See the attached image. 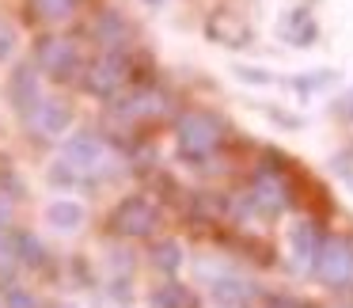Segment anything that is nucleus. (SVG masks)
<instances>
[{
    "mask_svg": "<svg viewBox=\"0 0 353 308\" xmlns=\"http://www.w3.org/2000/svg\"><path fill=\"white\" fill-rule=\"evenodd\" d=\"M61 160H69L72 168L80 171V175H92V171H103L110 164V148L103 145L99 133H72L69 141H65V156Z\"/></svg>",
    "mask_w": 353,
    "mask_h": 308,
    "instance_id": "1",
    "label": "nucleus"
},
{
    "mask_svg": "<svg viewBox=\"0 0 353 308\" xmlns=\"http://www.w3.org/2000/svg\"><path fill=\"white\" fill-rule=\"evenodd\" d=\"M315 270H319V278L327 285H334V289L350 285L353 282V244L350 240H327Z\"/></svg>",
    "mask_w": 353,
    "mask_h": 308,
    "instance_id": "2",
    "label": "nucleus"
},
{
    "mask_svg": "<svg viewBox=\"0 0 353 308\" xmlns=\"http://www.w3.org/2000/svg\"><path fill=\"white\" fill-rule=\"evenodd\" d=\"M216 137H221V126L209 115H183V122H179V148H183L186 156L213 153Z\"/></svg>",
    "mask_w": 353,
    "mask_h": 308,
    "instance_id": "3",
    "label": "nucleus"
},
{
    "mask_svg": "<svg viewBox=\"0 0 353 308\" xmlns=\"http://www.w3.org/2000/svg\"><path fill=\"white\" fill-rule=\"evenodd\" d=\"M39 69H42V73H50L54 80H69L72 73L80 69V54H77V46H72V42H65V39H50V42H42V50H39Z\"/></svg>",
    "mask_w": 353,
    "mask_h": 308,
    "instance_id": "4",
    "label": "nucleus"
},
{
    "mask_svg": "<svg viewBox=\"0 0 353 308\" xmlns=\"http://www.w3.org/2000/svg\"><path fill=\"white\" fill-rule=\"evenodd\" d=\"M122 77H125V65L118 61L114 54H107L103 61H95L92 69L84 73V80H80V84H84V92H92V95H103V99H107V95H114V92H118V84H122Z\"/></svg>",
    "mask_w": 353,
    "mask_h": 308,
    "instance_id": "5",
    "label": "nucleus"
},
{
    "mask_svg": "<svg viewBox=\"0 0 353 308\" xmlns=\"http://www.w3.org/2000/svg\"><path fill=\"white\" fill-rule=\"evenodd\" d=\"M114 224L122 232H130V236H148V232L156 229V209L152 202L145 198H125L122 206L114 209Z\"/></svg>",
    "mask_w": 353,
    "mask_h": 308,
    "instance_id": "6",
    "label": "nucleus"
},
{
    "mask_svg": "<svg viewBox=\"0 0 353 308\" xmlns=\"http://www.w3.org/2000/svg\"><path fill=\"white\" fill-rule=\"evenodd\" d=\"M8 99H12V107L23 110V115H31V110L42 107V99H39V73H34L31 65H19V69L8 77Z\"/></svg>",
    "mask_w": 353,
    "mask_h": 308,
    "instance_id": "7",
    "label": "nucleus"
},
{
    "mask_svg": "<svg viewBox=\"0 0 353 308\" xmlns=\"http://www.w3.org/2000/svg\"><path fill=\"white\" fill-rule=\"evenodd\" d=\"M277 35H281L289 46H312L315 35H319V27H315V19H312L307 8H289L281 19H277Z\"/></svg>",
    "mask_w": 353,
    "mask_h": 308,
    "instance_id": "8",
    "label": "nucleus"
},
{
    "mask_svg": "<svg viewBox=\"0 0 353 308\" xmlns=\"http://www.w3.org/2000/svg\"><path fill=\"white\" fill-rule=\"evenodd\" d=\"M289 247H292V259H296V267L312 270L315 262H319V255H323V240H319V232H315V224H307V221L292 224Z\"/></svg>",
    "mask_w": 353,
    "mask_h": 308,
    "instance_id": "9",
    "label": "nucleus"
},
{
    "mask_svg": "<svg viewBox=\"0 0 353 308\" xmlns=\"http://www.w3.org/2000/svg\"><path fill=\"white\" fill-rule=\"evenodd\" d=\"M34 126H39L42 137H61L72 126V107L61 99H42V107L34 110Z\"/></svg>",
    "mask_w": 353,
    "mask_h": 308,
    "instance_id": "10",
    "label": "nucleus"
},
{
    "mask_svg": "<svg viewBox=\"0 0 353 308\" xmlns=\"http://www.w3.org/2000/svg\"><path fill=\"white\" fill-rule=\"evenodd\" d=\"M209 293H213V300L221 308H243V305H251L254 285L243 282V278H216V282L209 285Z\"/></svg>",
    "mask_w": 353,
    "mask_h": 308,
    "instance_id": "11",
    "label": "nucleus"
},
{
    "mask_svg": "<svg viewBox=\"0 0 353 308\" xmlns=\"http://www.w3.org/2000/svg\"><path fill=\"white\" fill-rule=\"evenodd\" d=\"M84 206L80 202H72V198H57V202H50L46 206V224L54 232H77L80 224H84Z\"/></svg>",
    "mask_w": 353,
    "mask_h": 308,
    "instance_id": "12",
    "label": "nucleus"
},
{
    "mask_svg": "<svg viewBox=\"0 0 353 308\" xmlns=\"http://www.w3.org/2000/svg\"><path fill=\"white\" fill-rule=\"evenodd\" d=\"M251 198L259 202L266 213H281L285 202H289V198H285V183H281V179H274V175H262L259 183H254Z\"/></svg>",
    "mask_w": 353,
    "mask_h": 308,
    "instance_id": "13",
    "label": "nucleus"
},
{
    "mask_svg": "<svg viewBox=\"0 0 353 308\" xmlns=\"http://www.w3.org/2000/svg\"><path fill=\"white\" fill-rule=\"evenodd\" d=\"M163 110V99L156 92H133L125 99H118V115L122 118H145V115H156Z\"/></svg>",
    "mask_w": 353,
    "mask_h": 308,
    "instance_id": "14",
    "label": "nucleus"
},
{
    "mask_svg": "<svg viewBox=\"0 0 353 308\" xmlns=\"http://www.w3.org/2000/svg\"><path fill=\"white\" fill-rule=\"evenodd\" d=\"M95 39L103 42V46H122L125 35H130V27H125V19L118 16V12H103L99 19H95Z\"/></svg>",
    "mask_w": 353,
    "mask_h": 308,
    "instance_id": "15",
    "label": "nucleus"
},
{
    "mask_svg": "<svg viewBox=\"0 0 353 308\" xmlns=\"http://www.w3.org/2000/svg\"><path fill=\"white\" fill-rule=\"evenodd\" d=\"M209 35L213 39H221L224 46H243L251 35H247V27L239 23V19H232V16H213L209 19Z\"/></svg>",
    "mask_w": 353,
    "mask_h": 308,
    "instance_id": "16",
    "label": "nucleus"
},
{
    "mask_svg": "<svg viewBox=\"0 0 353 308\" xmlns=\"http://www.w3.org/2000/svg\"><path fill=\"white\" fill-rule=\"evenodd\" d=\"M330 84H338V73H334V69H312V73H304V77L292 80V88H296L300 95L323 92V88H330Z\"/></svg>",
    "mask_w": 353,
    "mask_h": 308,
    "instance_id": "17",
    "label": "nucleus"
},
{
    "mask_svg": "<svg viewBox=\"0 0 353 308\" xmlns=\"http://www.w3.org/2000/svg\"><path fill=\"white\" fill-rule=\"evenodd\" d=\"M152 262L160 270H168V274H175V270L183 267V247H179L175 240H160V244L152 247Z\"/></svg>",
    "mask_w": 353,
    "mask_h": 308,
    "instance_id": "18",
    "label": "nucleus"
},
{
    "mask_svg": "<svg viewBox=\"0 0 353 308\" xmlns=\"http://www.w3.org/2000/svg\"><path fill=\"white\" fill-rule=\"evenodd\" d=\"M34 12H39L42 19H50V23H57V19H69L72 12H77L80 0H31Z\"/></svg>",
    "mask_w": 353,
    "mask_h": 308,
    "instance_id": "19",
    "label": "nucleus"
},
{
    "mask_svg": "<svg viewBox=\"0 0 353 308\" xmlns=\"http://www.w3.org/2000/svg\"><path fill=\"white\" fill-rule=\"evenodd\" d=\"M186 289L183 285H163V289L152 293V308H186Z\"/></svg>",
    "mask_w": 353,
    "mask_h": 308,
    "instance_id": "20",
    "label": "nucleus"
},
{
    "mask_svg": "<svg viewBox=\"0 0 353 308\" xmlns=\"http://www.w3.org/2000/svg\"><path fill=\"white\" fill-rule=\"evenodd\" d=\"M236 80H243V84H254V88H266V84H274V77H270L266 69H259V65H236Z\"/></svg>",
    "mask_w": 353,
    "mask_h": 308,
    "instance_id": "21",
    "label": "nucleus"
},
{
    "mask_svg": "<svg viewBox=\"0 0 353 308\" xmlns=\"http://www.w3.org/2000/svg\"><path fill=\"white\" fill-rule=\"evenodd\" d=\"M4 308H34V297L27 289H19V285H12L8 297H4Z\"/></svg>",
    "mask_w": 353,
    "mask_h": 308,
    "instance_id": "22",
    "label": "nucleus"
},
{
    "mask_svg": "<svg viewBox=\"0 0 353 308\" xmlns=\"http://www.w3.org/2000/svg\"><path fill=\"white\" fill-rule=\"evenodd\" d=\"M334 110H338V115H342V118H353V88H350V92H345L342 99L334 103Z\"/></svg>",
    "mask_w": 353,
    "mask_h": 308,
    "instance_id": "23",
    "label": "nucleus"
},
{
    "mask_svg": "<svg viewBox=\"0 0 353 308\" xmlns=\"http://www.w3.org/2000/svg\"><path fill=\"white\" fill-rule=\"evenodd\" d=\"M12 54V31H0V57Z\"/></svg>",
    "mask_w": 353,
    "mask_h": 308,
    "instance_id": "24",
    "label": "nucleus"
},
{
    "mask_svg": "<svg viewBox=\"0 0 353 308\" xmlns=\"http://www.w3.org/2000/svg\"><path fill=\"white\" fill-rule=\"evenodd\" d=\"M8 217H12V206H8V198H0V229L8 224Z\"/></svg>",
    "mask_w": 353,
    "mask_h": 308,
    "instance_id": "25",
    "label": "nucleus"
},
{
    "mask_svg": "<svg viewBox=\"0 0 353 308\" xmlns=\"http://www.w3.org/2000/svg\"><path fill=\"white\" fill-rule=\"evenodd\" d=\"M145 4H156V8H160V4H163V0H145Z\"/></svg>",
    "mask_w": 353,
    "mask_h": 308,
    "instance_id": "26",
    "label": "nucleus"
}]
</instances>
